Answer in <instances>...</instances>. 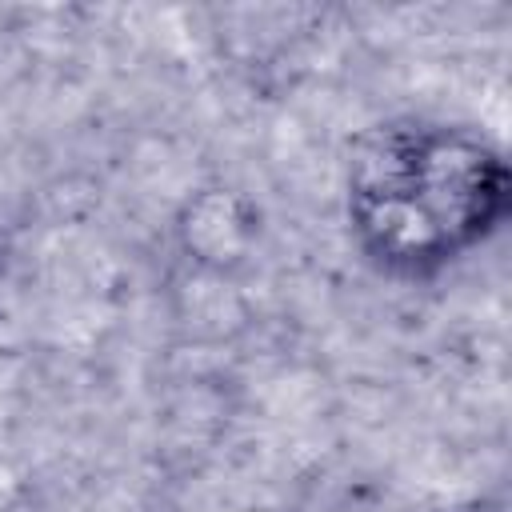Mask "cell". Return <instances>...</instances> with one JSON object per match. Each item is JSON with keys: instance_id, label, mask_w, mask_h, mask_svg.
<instances>
[{"instance_id": "obj_3", "label": "cell", "mask_w": 512, "mask_h": 512, "mask_svg": "<svg viewBox=\"0 0 512 512\" xmlns=\"http://www.w3.org/2000/svg\"><path fill=\"white\" fill-rule=\"evenodd\" d=\"M460 512H500V504H488V500H476V504H468V508H460Z\"/></svg>"}, {"instance_id": "obj_1", "label": "cell", "mask_w": 512, "mask_h": 512, "mask_svg": "<svg viewBox=\"0 0 512 512\" xmlns=\"http://www.w3.org/2000/svg\"><path fill=\"white\" fill-rule=\"evenodd\" d=\"M508 188V164L480 132L396 116L352 144L344 212L376 268L432 276L500 228Z\"/></svg>"}, {"instance_id": "obj_2", "label": "cell", "mask_w": 512, "mask_h": 512, "mask_svg": "<svg viewBox=\"0 0 512 512\" xmlns=\"http://www.w3.org/2000/svg\"><path fill=\"white\" fill-rule=\"evenodd\" d=\"M256 228H260L256 208L232 188L196 192L176 220V236H180L184 252L208 268L240 264L248 256V248L256 244Z\"/></svg>"}]
</instances>
